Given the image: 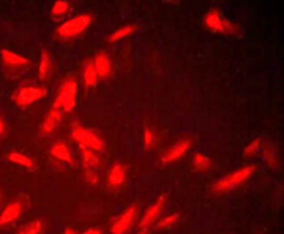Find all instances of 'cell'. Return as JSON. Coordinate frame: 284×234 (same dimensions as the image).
<instances>
[{"mask_svg": "<svg viewBox=\"0 0 284 234\" xmlns=\"http://www.w3.org/2000/svg\"><path fill=\"white\" fill-rule=\"evenodd\" d=\"M92 66H94L98 76L108 78L111 75V59L106 53H99V55H96L94 61H92Z\"/></svg>", "mask_w": 284, "mask_h": 234, "instance_id": "12", "label": "cell"}, {"mask_svg": "<svg viewBox=\"0 0 284 234\" xmlns=\"http://www.w3.org/2000/svg\"><path fill=\"white\" fill-rule=\"evenodd\" d=\"M22 215V203L20 202H12L4 208V211L0 213V226L10 224L13 221H17Z\"/></svg>", "mask_w": 284, "mask_h": 234, "instance_id": "9", "label": "cell"}, {"mask_svg": "<svg viewBox=\"0 0 284 234\" xmlns=\"http://www.w3.org/2000/svg\"><path fill=\"white\" fill-rule=\"evenodd\" d=\"M155 144V136H154V132H152V129H145L144 130V147L145 149H152Z\"/></svg>", "mask_w": 284, "mask_h": 234, "instance_id": "27", "label": "cell"}, {"mask_svg": "<svg viewBox=\"0 0 284 234\" xmlns=\"http://www.w3.org/2000/svg\"><path fill=\"white\" fill-rule=\"evenodd\" d=\"M136 215H137V206H131L128 211H124L121 216H119L114 224H112L111 232L112 234H124L131 229V226L136 221Z\"/></svg>", "mask_w": 284, "mask_h": 234, "instance_id": "6", "label": "cell"}, {"mask_svg": "<svg viewBox=\"0 0 284 234\" xmlns=\"http://www.w3.org/2000/svg\"><path fill=\"white\" fill-rule=\"evenodd\" d=\"M5 129H7V127H5V120L0 117V137L5 136Z\"/></svg>", "mask_w": 284, "mask_h": 234, "instance_id": "30", "label": "cell"}, {"mask_svg": "<svg viewBox=\"0 0 284 234\" xmlns=\"http://www.w3.org/2000/svg\"><path fill=\"white\" fill-rule=\"evenodd\" d=\"M73 127H75V129H73V132H71V137L75 139L81 147H86V149L94 150V152H101L104 149V142L96 136L94 132L83 129V127H79L76 122L73 124Z\"/></svg>", "mask_w": 284, "mask_h": 234, "instance_id": "3", "label": "cell"}, {"mask_svg": "<svg viewBox=\"0 0 284 234\" xmlns=\"http://www.w3.org/2000/svg\"><path fill=\"white\" fill-rule=\"evenodd\" d=\"M132 31H136V26L134 25H125V26H122V28H119L117 31L112 33V35L108 40H109L111 43H114V42H119V40H122L125 37H129Z\"/></svg>", "mask_w": 284, "mask_h": 234, "instance_id": "22", "label": "cell"}, {"mask_svg": "<svg viewBox=\"0 0 284 234\" xmlns=\"http://www.w3.org/2000/svg\"><path fill=\"white\" fill-rule=\"evenodd\" d=\"M83 234H101V231H99V229H88V231H84Z\"/></svg>", "mask_w": 284, "mask_h": 234, "instance_id": "31", "label": "cell"}, {"mask_svg": "<svg viewBox=\"0 0 284 234\" xmlns=\"http://www.w3.org/2000/svg\"><path fill=\"white\" fill-rule=\"evenodd\" d=\"M223 33H227V35H238L240 30H238V26L235 23H231L230 20L223 18Z\"/></svg>", "mask_w": 284, "mask_h": 234, "instance_id": "28", "label": "cell"}, {"mask_svg": "<svg viewBox=\"0 0 284 234\" xmlns=\"http://www.w3.org/2000/svg\"><path fill=\"white\" fill-rule=\"evenodd\" d=\"M9 160L12 163L22 165V166H25V169H28V170H35V162H33L30 157H26V155H23V153H20V152H10L9 153Z\"/></svg>", "mask_w": 284, "mask_h": 234, "instance_id": "18", "label": "cell"}, {"mask_svg": "<svg viewBox=\"0 0 284 234\" xmlns=\"http://www.w3.org/2000/svg\"><path fill=\"white\" fill-rule=\"evenodd\" d=\"M65 234H78L75 229H71V228H68V229H65Z\"/></svg>", "mask_w": 284, "mask_h": 234, "instance_id": "32", "label": "cell"}, {"mask_svg": "<svg viewBox=\"0 0 284 234\" xmlns=\"http://www.w3.org/2000/svg\"><path fill=\"white\" fill-rule=\"evenodd\" d=\"M164 203H165V196L162 195L161 198L157 199V203H154L147 211L144 213V216H142V219H141V223H139V226H141L142 229L149 228V226H150V224L154 223L155 219L159 218V215H161L162 210H164Z\"/></svg>", "mask_w": 284, "mask_h": 234, "instance_id": "8", "label": "cell"}, {"mask_svg": "<svg viewBox=\"0 0 284 234\" xmlns=\"http://www.w3.org/2000/svg\"><path fill=\"white\" fill-rule=\"evenodd\" d=\"M194 169L197 172H207L211 169V160L207 155H202V153H197L194 157Z\"/></svg>", "mask_w": 284, "mask_h": 234, "instance_id": "19", "label": "cell"}, {"mask_svg": "<svg viewBox=\"0 0 284 234\" xmlns=\"http://www.w3.org/2000/svg\"><path fill=\"white\" fill-rule=\"evenodd\" d=\"M51 155L55 157L56 160H61V162L66 163H71L73 165V157H71V152L68 149V145L65 142H58L51 147Z\"/></svg>", "mask_w": 284, "mask_h": 234, "instance_id": "14", "label": "cell"}, {"mask_svg": "<svg viewBox=\"0 0 284 234\" xmlns=\"http://www.w3.org/2000/svg\"><path fill=\"white\" fill-rule=\"evenodd\" d=\"M48 94V91L45 88H38V86H22L15 94H13V101L20 108H26L33 103H37L38 99L45 97Z\"/></svg>", "mask_w": 284, "mask_h": 234, "instance_id": "5", "label": "cell"}, {"mask_svg": "<svg viewBox=\"0 0 284 234\" xmlns=\"http://www.w3.org/2000/svg\"><path fill=\"white\" fill-rule=\"evenodd\" d=\"M76 94H78V84L75 79H66L59 88V94L55 99L53 109H63L65 112H70L76 106Z\"/></svg>", "mask_w": 284, "mask_h": 234, "instance_id": "2", "label": "cell"}, {"mask_svg": "<svg viewBox=\"0 0 284 234\" xmlns=\"http://www.w3.org/2000/svg\"><path fill=\"white\" fill-rule=\"evenodd\" d=\"M255 170H256V166H251L249 165V166H244V169H240V170H236L233 173H230V175L220 178L213 185V191L223 193V191H228V190L236 188V186H240V185H243L244 182H246V180L255 173Z\"/></svg>", "mask_w": 284, "mask_h": 234, "instance_id": "1", "label": "cell"}, {"mask_svg": "<svg viewBox=\"0 0 284 234\" xmlns=\"http://www.w3.org/2000/svg\"><path fill=\"white\" fill-rule=\"evenodd\" d=\"M81 147V145H79ZM81 157H83V163L86 169H96V166H99V163H101V160H99V155H96L94 150H89L86 149V147H81Z\"/></svg>", "mask_w": 284, "mask_h": 234, "instance_id": "17", "label": "cell"}, {"mask_svg": "<svg viewBox=\"0 0 284 234\" xmlns=\"http://www.w3.org/2000/svg\"><path fill=\"white\" fill-rule=\"evenodd\" d=\"M263 157L271 169H277V155H276V150L273 149V147H266L263 152Z\"/></svg>", "mask_w": 284, "mask_h": 234, "instance_id": "23", "label": "cell"}, {"mask_svg": "<svg viewBox=\"0 0 284 234\" xmlns=\"http://www.w3.org/2000/svg\"><path fill=\"white\" fill-rule=\"evenodd\" d=\"M188 149H190V140H180V142L172 145L170 149L164 153L162 163H170V162H175V160H178V158H182L185 153H187Z\"/></svg>", "mask_w": 284, "mask_h": 234, "instance_id": "7", "label": "cell"}, {"mask_svg": "<svg viewBox=\"0 0 284 234\" xmlns=\"http://www.w3.org/2000/svg\"><path fill=\"white\" fill-rule=\"evenodd\" d=\"M70 10V5L66 0H58V2L53 5V9H51V15L53 17H59V15H65L66 12Z\"/></svg>", "mask_w": 284, "mask_h": 234, "instance_id": "24", "label": "cell"}, {"mask_svg": "<svg viewBox=\"0 0 284 234\" xmlns=\"http://www.w3.org/2000/svg\"><path fill=\"white\" fill-rule=\"evenodd\" d=\"M59 122H61V111H59V109H51L48 112V116H46V119L43 120L42 129H40L42 136H48V133H51L53 130L56 129V125Z\"/></svg>", "mask_w": 284, "mask_h": 234, "instance_id": "11", "label": "cell"}, {"mask_svg": "<svg viewBox=\"0 0 284 234\" xmlns=\"http://www.w3.org/2000/svg\"><path fill=\"white\" fill-rule=\"evenodd\" d=\"M137 234H147V232H145V231H141V232H137Z\"/></svg>", "mask_w": 284, "mask_h": 234, "instance_id": "33", "label": "cell"}, {"mask_svg": "<svg viewBox=\"0 0 284 234\" xmlns=\"http://www.w3.org/2000/svg\"><path fill=\"white\" fill-rule=\"evenodd\" d=\"M178 218H180V215H178V213H174V215H170V216H167V218H164L162 221H159V224H157V228H169V226H172V224H175L177 221H178Z\"/></svg>", "mask_w": 284, "mask_h": 234, "instance_id": "26", "label": "cell"}, {"mask_svg": "<svg viewBox=\"0 0 284 234\" xmlns=\"http://www.w3.org/2000/svg\"><path fill=\"white\" fill-rule=\"evenodd\" d=\"M50 73H51V58H50V53L43 50L42 58H40V66H38V78L43 81V79L50 76Z\"/></svg>", "mask_w": 284, "mask_h": 234, "instance_id": "16", "label": "cell"}, {"mask_svg": "<svg viewBox=\"0 0 284 234\" xmlns=\"http://www.w3.org/2000/svg\"><path fill=\"white\" fill-rule=\"evenodd\" d=\"M91 15H78L75 18L66 20L65 23L58 26V35L61 38H73L83 33L91 25Z\"/></svg>", "mask_w": 284, "mask_h": 234, "instance_id": "4", "label": "cell"}, {"mask_svg": "<svg viewBox=\"0 0 284 234\" xmlns=\"http://www.w3.org/2000/svg\"><path fill=\"white\" fill-rule=\"evenodd\" d=\"M43 231V223L37 219V221H31L28 224L22 226V228L18 229V234H42Z\"/></svg>", "mask_w": 284, "mask_h": 234, "instance_id": "21", "label": "cell"}, {"mask_svg": "<svg viewBox=\"0 0 284 234\" xmlns=\"http://www.w3.org/2000/svg\"><path fill=\"white\" fill-rule=\"evenodd\" d=\"M83 78H84V83L88 86H96L98 84V73L94 70V66H92V63H88L84 68V73H83Z\"/></svg>", "mask_w": 284, "mask_h": 234, "instance_id": "20", "label": "cell"}, {"mask_svg": "<svg viewBox=\"0 0 284 234\" xmlns=\"http://www.w3.org/2000/svg\"><path fill=\"white\" fill-rule=\"evenodd\" d=\"M205 25L208 26L211 31H218V33H223V18H222V13L220 10H210L207 15L203 18Z\"/></svg>", "mask_w": 284, "mask_h": 234, "instance_id": "13", "label": "cell"}, {"mask_svg": "<svg viewBox=\"0 0 284 234\" xmlns=\"http://www.w3.org/2000/svg\"><path fill=\"white\" fill-rule=\"evenodd\" d=\"M84 177H86V180H88L91 185H98V182H99V177L96 175V172L91 170V169L86 170V175Z\"/></svg>", "mask_w": 284, "mask_h": 234, "instance_id": "29", "label": "cell"}, {"mask_svg": "<svg viewBox=\"0 0 284 234\" xmlns=\"http://www.w3.org/2000/svg\"><path fill=\"white\" fill-rule=\"evenodd\" d=\"M261 147V139H255L253 142H251L246 149H244V157H253L258 153V150H260Z\"/></svg>", "mask_w": 284, "mask_h": 234, "instance_id": "25", "label": "cell"}, {"mask_svg": "<svg viewBox=\"0 0 284 234\" xmlns=\"http://www.w3.org/2000/svg\"><path fill=\"white\" fill-rule=\"evenodd\" d=\"M2 61L7 68H23V66H28L30 61L23 56L17 55L10 50H2Z\"/></svg>", "mask_w": 284, "mask_h": 234, "instance_id": "10", "label": "cell"}, {"mask_svg": "<svg viewBox=\"0 0 284 234\" xmlns=\"http://www.w3.org/2000/svg\"><path fill=\"white\" fill-rule=\"evenodd\" d=\"M109 185L111 186H121L125 182V169L121 163H114L109 172Z\"/></svg>", "mask_w": 284, "mask_h": 234, "instance_id": "15", "label": "cell"}]
</instances>
